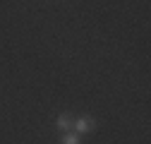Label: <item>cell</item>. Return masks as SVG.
<instances>
[{
  "label": "cell",
  "mask_w": 151,
  "mask_h": 144,
  "mask_svg": "<svg viewBox=\"0 0 151 144\" xmlns=\"http://www.w3.org/2000/svg\"><path fill=\"white\" fill-rule=\"evenodd\" d=\"M93 127H96V120L89 118V115H82L72 122V132H77V135H89Z\"/></svg>",
  "instance_id": "1"
},
{
  "label": "cell",
  "mask_w": 151,
  "mask_h": 144,
  "mask_svg": "<svg viewBox=\"0 0 151 144\" xmlns=\"http://www.w3.org/2000/svg\"><path fill=\"white\" fill-rule=\"evenodd\" d=\"M72 122H74V118H70V115L65 113V115H58V120H55V127H58L60 132H70V130H72Z\"/></svg>",
  "instance_id": "2"
},
{
  "label": "cell",
  "mask_w": 151,
  "mask_h": 144,
  "mask_svg": "<svg viewBox=\"0 0 151 144\" xmlns=\"http://www.w3.org/2000/svg\"><path fill=\"white\" fill-rule=\"evenodd\" d=\"M60 144H82V135H77V132H63V139H60Z\"/></svg>",
  "instance_id": "3"
}]
</instances>
